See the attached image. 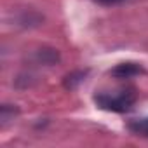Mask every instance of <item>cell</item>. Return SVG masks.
<instances>
[{
    "label": "cell",
    "instance_id": "1",
    "mask_svg": "<svg viewBox=\"0 0 148 148\" xmlns=\"http://www.w3.org/2000/svg\"><path fill=\"white\" fill-rule=\"evenodd\" d=\"M94 101L101 110L124 113V112H129L132 108V105L136 103V91H134V87H124V89L112 92V94L99 92L94 96Z\"/></svg>",
    "mask_w": 148,
    "mask_h": 148
},
{
    "label": "cell",
    "instance_id": "2",
    "mask_svg": "<svg viewBox=\"0 0 148 148\" xmlns=\"http://www.w3.org/2000/svg\"><path fill=\"white\" fill-rule=\"evenodd\" d=\"M110 73L117 79H131V77H136L139 73H143V68L138 63H120Z\"/></svg>",
    "mask_w": 148,
    "mask_h": 148
},
{
    "label": "cell",
    "instance_id": "3",
    "mask_svg": "<svg viewBox=\"0 0 148 148\" xmlns=\"http://www.w3.org/2000/svg\"><path fill=\"white\" fill-rule=\"evenodd\" d=\"M127 127H129L131 132H134V134H138V136H145V138H148V117L131 120Z\"/></svg>",
    "mask_w": 148,
    "mask_h": 148
},
{
    "label": "cell",
    "instance_id": "4",
    "mask_svg": "<svg viewBox=\"0 0 148 148\" xmlns=\"http://www.w3.org/2000/svg\"><path fill=\"white\" fill-rule=\"evenodd\" d=\"M84 77H86V71H73L64 79V86L68 89H73V87H77V84H80L84 80Z\"/></svg>",
    "mask_w": 148,
    "mask_h": 148
},
{
    "label": "cell",
    "instance_id": "5",
    "mask_svg": "<svg viewBox=\"0 0 148 148\" xmlns=\"http://www.w3.org/2000/svg\"><path fill=\"white\" fill-rule=\"evenodd\" d=\"M94 2L99 5H119V4H124L125 0H94Z\"/></svg>",
    "mask_w": 148,
    "mask_h": 148
}]
</instances>
